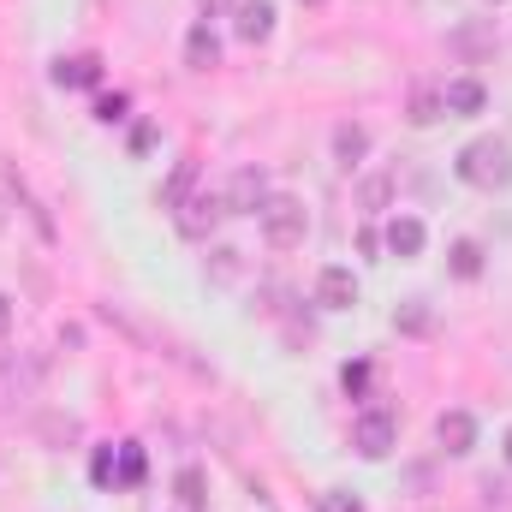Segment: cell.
<instances>
[{"mask_svg": "<svg viewBox=\"0 0 512 512\" xmlns=\"http://www.w3.org/2000/svg\"><path fill=\"white\" fill-rule=\"evenodd\" d=\"M453 173H459L471 191H507L512 185V143L507 137H471V143L453 155Z\"/></svg>", "mask_w": 512, "mask_h": 512, "instance_id": "1", "label": "cell"}, {"mask_svg": "<svg viewBox=\"0 0 512 512\" xmlns=\"http://www.w3.org/2000/svg\"><path fill=\"white\" fill-rule=\"evenodd\" d=\"M256 227H262V239H268L274 251H298V245H304V233H310V209H304V197L274 191V197L256 209Z\"/></svg>", "mask_w": 512, "mask_h": 512, "instance_id": "2", "label": "cell"}, {"mask_svg": "<svg viewBox=\"0 0 512 512\" xmlns=\"http://www.w3.org/2000/svg\"><path fill=\"white\" fill-rule=\"evenodd\" d=\"M352 447H358V459H387V453L399 447V417H393L387 405L358 411V423H352Z\"/></svg>", "mask_w": 512, "mask_h": 512, "instance_id": "3", "label": "cell"}, {"mask_svg": "<svg viewBox=\"0 0 512 512\" xmlns=\"http://www.w3.org/2000/svg\"><path fill=\"white\" fill-rule=\"evenodd\" d=\"M173 221H179L185 239H209V233L227 221V203H221V191H191V197L173 209Z\"/></svg>", "mask_w": 512, "mask_h": 512, "instance_id": "4", "label": "cell"}, {"mask_svg": "<svg viewBox=\"0 0 512 512\" xmlns=\"http://www.w3.org/2000/svg\"><path fill=\"white\" fill-rule=\"evenodd\" d=\"M268 197H274V191H268V173H262V167H239V173L227 179V191H221L227 215H256Z\"/></svg>", "mask_w": 512, "mask_h": 512, "instance_id": "5", "label": "cell"}, {"mask_svg": "<svg viewBox=\"0 0 512 512\" xmlns=\"http://www.w3.org/2000/svg\"><path fill=\"white\" fill-rule=\"evenodd\" d=\"M447 48H453L465 66H477V60H489V54H495V24H489V18H465V24H453V30H447Z\"/></svg>", "mask_w": 512, "mask_h": 512, "instance_id": "6", "label": "cell"}, {"mask_svg": "<svg viewBox=\"0 0 512 512\" xmlns=\"http://www.w3.org/2000/svg\"><path fill=\"white\" fill-rule=\"evenodd\" d=\"M435 441H441V453H447V459H465V453L477 447V417H471V411H459V405H453V411H441V417H435Z\"/></svg>", "mask_w": 512, "mask_h": 512, "instance_id": "7", "label": "cell"}, {"mask_svg": "<svg viewBox=\"0 0 512 512\" xmlns=\"http://www.w3.org/2000/svg\"><path fill=\"white\" fill-rule=\"evenodd\" d=\"M42 358H12V352H0V399H30L36 393V382H42Z\"/></svg>", "mask_w": 512, "mask_h": 512, "instance_id": "8", "label": "cell"}, {"mask_svg": "<svg viewBox=\"0 0 512 512\" xmlns=\"http://www.w3.org/2000/svg\"><path fill=\"white\" fill-rule=\"evenodd\" d=\"M316 304H322V310H352V304H358V280H352V268L328 262V268L316 274Z\"/></svg>", "mask_w": 512, "mask_h": 512, "instance_id": "9", "label": "cell"}, {"mask_svg": "<svg viewBox=\"0 0 512 512\" xmlns=\"http://www.w3.org/2000/svg\"><path fill=\"white\" fill-rule=\"evenodd\" d=\"M54 84L60 90H96L102 84V54H60L54 60Z\"/></svg>", "mask_w": 512, "mask_h": 512, "instance_id": "10", "label": "cell"}, {"mask_svg": "<svg viewBox=\"0 0 512 512\" xmlns=\"http://www.w3.org/2000/svg\"><path fill=\"white\" fill-rule=\"evenodd\" d=\"M441 102H447L453 120H471V114L489 108V90H483V78H447L441 84Z\"/></svg>", "mask_w": 512, "mask_h": 512, "instance_id": "11", "label": "cell"}, {"mask_svg": "<svg viewBox=\"0 0 512 512\" xmlns=\"http://www.w3.org/2000/svg\"><path fill=\"white\" fill-rule=\"evenodd\" d=\"M370 143H376V137H370V126L340 120V126H334V161H340L346 173H358V167H364V155H370Z\"/></svg>", "mask_w": 512, "mask_h": 512, "instance_id": "12", "label": "cell"}, {"mask_svg": "<svg viewBox=\"0 0 512 512\" xmlns=\"http://www.w3.org/2000/svg\"><path fill=\"white\" fill-rule=\"evenodd\" d=\"M382 245L399 256V262H411V256H423L429 233H423V221H417V215H393V221H387V233H382Z\"/></svg>", "mask_w": 512, "mask_h": 512, "instance_id": "13", "label": "cell"}, {"mask_svg": "<svg viewBox=\"0 0 512 512\" xmlns=\"http://www.w3.org/2000/svg\"><path fill=\"white\" fill-rule=\"evenodd\" d=\"M233 30H239V42H268L274 36V6L268 0H239L233 6Z\"/></svg>", "mask_w": 512, "mask_h": 512, "instance_id": "14", "label": "cell"}, {"mask_svg": "<svg viewBox=\"0 0 512 512\" xmlns=\"http://www.w3.org/2000/svg\"><path fill=\"white\" fill-rule=\"evenodd\" d=\"M185 66H191V72H215V66H221V36L209 30V18L185 30Z\"/></svg>", "mask_w": 512, "mask_h": 512, "instance_id": "15", "label": "cell"}, {"mask_svg": "<svg viewBox=\"0 0 512 512\" xmlns=\"http://www.w3.org/2000/svg\"><path fill=\"white\" fill-rule=\"evenodd\" d=\"M483 239H453L447 245V274L453 280H483Z\"/></svg>", "mask_w": 512, "mask_h": 512, "instance_id": "16", "label": "cell"}, {"mask_svg": "<svg viewBox=\"0 0 512 512\" xmlns=\"http://www.w3.org/2000/svg\"><path fill=\"white\" fill-rule=\"evenodd\" d=\"M441 114H447V102H441V84H411L405 120H411V126H435Z\"/></svg>", "mask_w": 512, "mask_h": 512, "instance_id": "17", "label": "cell"}, {"mask_svg": "<svg viewBox=\"0 0 512 512\" xmlns=\"http://www.w3.org/2000/svg\"><path fill=\"white\" fill-rule=\"evenodd\" d=\"M191 191H197V161L185 155V161H173V173H167V185L155 191V203H161V209H179Z\"/></svg>", "mask_w": 512, "mask_h": 512, "instance_id": "18", "label": "cell"}, {"mask_svg": "<svg viewBox=\"0 0 512 512\" xmlns=\"http://www.w3.org/2000/svg\"><path fill=\"white\" fill-rule=\"evenodd\" d=\"M393 328H399V334H411V340L435 334V304H429V298H405V304L393 310Z\"/></svg>", "mask_w": 512, "mask_h": 512, "instance_id": "19", "label": "cell"}, {"mask_svg": "<svg viewBox=\"0 0 512 512\" xmlns=\"http://www.w3.org/2000/svg\"><path fill=\"white\" fill-rule=\"evenodd\" d=\"M387 203H393V173H364V179H358V209L382 215Z\"/></svg>", "mask_w": 512, "mask_h": 512, "instance_id": "20", "label": "cell"}, {"mask_svg": "<svg viewBox=\"0 0 512 512\" xmlns=\"http://www.w3.org/2000/svg\"><path fill=\"white\" fill-rule=\"evenodd\" d=\"M114 483H120V489H137V483H143V447H137V441L120 447V471H114Z\"/></svg>", "mask_w": 512, "mask_h": 512, "instance_id": "21", "label": "cell"}, {"mask_svg": "<svg viewBox=\"0 0 512 512\" xmlns=\"http://www.w3.org/2000/svg\"><path fill=\"white\" fill-rule=\"evenodd\" d=\"M126 114H131L126 90H114V96H96V120H102V126H120Z\"/></svg>", "mask_w": 512, "mask_h": 512, "instance_id": "22", "label": "cell"}, {"mask_svg": "<svg viewBox=\"0 0 512 512\" xmlns=\"http://www.w3.org/2000/svg\"><path fill=\"white\" fill-rule=\"evenodd\" d=\"M340 387H346L352 399H364V393H370V364H364V358H358V364H346V370H340Z\"/></svg>", "mask_w": 512, "mask_h": 512, "instance_id": "23", "label": "cell"}, {"mask_svg": "<svg viewBox=\"0 0 512 512\" xmlns=\"http://www.w3.org/2000/svg\"><path fill=\"white\" fill-rule=\"evenodd\" d=\"M42 441H78V417H42Z\"/></svg>", "mask_w": 512, "mask_h": 512, "instance_id": "24", "label": "cell"}, {"mask_svg": "<svg viewBox=\"0 0 512 512\" xmlns=\"http://www.w3.org/2000/svg\"><path fill=\"white\" fill-rule=\"evenodd\" d=\"M179 501H185V507H203V471H197V465L179 471Z\"/></svg>", "mask_w": 512, "mask_h": 512, "instance_id": "25", "label": "cell"}, {"mask_svg": "<svg viewBox=\"0 0 512 512\" xmlns=\"http://www.w3.org/2000/svg\"><path fill=\"white\" fill-rule=\"evenodd\" d=\"M114 471H120V465H114V447H96V459H90V477L108 489V483H114Z\"/></svg>", "mask_w": 512, "mask_h": 512, "instance_id": "26", "label": "cell"}, {"mask_svg": "<svg viewBox=\"0 0 512 512\" xmlns=\"http://www.w3.org/2000/svg\"><path fill=\"white\" fill-rule=\"evenodd\" d=\"M209 274H215V280H233V274H239V251H233V245H221L215 262H209Z\"/></svg>", "mask_w": 512, "mask_h": 512, "instance_id": "27", "label": "cell"}, {"mask_svg": "<svg viewBox=\"0 0 512 512\" xmlns=\"http://www.w3.org/2000/svg\"><path fill=\"white\" fill-rule=\"evenodd\" d=\"M322 507H328V512H364V501H352L346 489H328V495H322Z\"/></svg>", "mask_w": 512, "mask_h": 512, "instance_id": "28", "label": "cell"}, {"mask_svg": "<svg viewBox=\"0 0 512 512\" xmlns=\"http://www.w3.org/2000/svg\"><path fill=\"white\" fill-rule=\"evenodd\" d=\"M149 143H155V126H149V120H143V126H131V155H143Z\"/></svg>", "mask_w": 512, "mask_h": 512, "instance_id": "29", "label": "cell"}, {"mask_svg": "<svg viewBox=\"0 0 512 512\" xmlns=\"http://www.w3.org/2000/svg\"><path fill=\"white\" fill-rule=\"evenodd\" d=\"M233 6H239V0H197V12H203V18H227Z\"/></svg>", "mask_w": 512, "mask_h": 512, "instance_id": "30", "label": "cell"}, {"mask_svg": "<svg viewBox=\"0 0 512 512\" xmlns=\"http://www.w3.org/2000/svg\"><path fill=\"white\" fill-rule=\"evenodd\" d=\"M6 334H12V298L0 292V340H6Z\"/></svg>", "mask_w": 512, "mask_h": 512, "instance_id": "31", "label": "cell"}, {"mask_svg": "<svg viewBox=\"0 0 512 512\" xmlns=\"http://www.w3.org/2000/svg\"><path fill=\"white\" fill-rule=\"evenodd\" d=\"M501 453H507V465H512V429H507V447H501Z\"/></svg>", "mask_w": 512, "mask_h": 512, "instance_id": "32", "label": "cell"}, {"mask_svg": "<svg viewBox=\"0 0 512 512\" xmlns=\"http://www.w3.org/2000/svg\"><path fill=\"white\" fill-rule=\"evenodd\" d=\"M304 6H322V0H304Z\"/></svg>", "mask_w": 512, "mask_h": 512, "instance_id": "33", "label": "cell"}, {"mask_svg": "<svg viewBox=\"0 0 512 512\" xmlns=\"http://www.w3.org/2000/svg\"><path fill=\"white\" fill-rule=\"evenodd\" d=\"M489 6H501V0H489Z\"/></svg>", "mask_w": 512, "mask_h": 512, "instance_id": "34", "label": "cell"}]
</instances>
